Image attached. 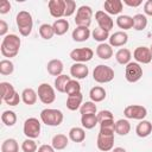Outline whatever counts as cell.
Listing matches in <instances>:
<instances>
[{"mask_svg":"<svg viewBox=\"0 0 152 152\" xmlns=\"http://www.w3.org/2000/svg\"><path fill=\"white\" fill-rule=\"evenodd\" d=\"M114 132H115V122L114 120L103 121L100 124V132L97 134V148L100 151L107 152L113 150L114 146Z\"/></svg>","mask_w":152,"mask_h":152,"instance_id":"cell-1","label":"cell"},{"mask_svg":"<svg viewBox=\"0 0 152 152\" xmlns=\"http://www.w3.org/2000/svg\"><path fill=\"white\" fill-rule=\"evenodd\" d=\"M20 45H21V40L17 34L11 33V34L5 36L1 42V46H0L2 56L7 58L15 57L19 52Z\"/></svg>","mask_w":152,"mask_h":152,"instance_id":"cell-2","label":"cell"},{"mask_svg":"<svg viewBox=\"0 0 152 152\" xmlns=\"http://www.w3.org/2000/svg\"><path fill=\"white\" fill-rule=\"evenodd\" d=\"M63 113L59 109L55 108H45L40 112V120L46 126H59L63 122Z\"/></svg>","mask_w":152,"mask_h":152,"instance_id":"cell-3","label":"cell"},{"mask_svg":"<svg viewBox=\"0 0 152 152\" xmlns=\"http://www.w3.org/2000/svg\"><path fill=\"white\" fill-rule=\"evenodd\" d=\"M15 20H17V26L20 34L23 37H27L32 32V27H33V19L31 13L27 11H20L17 14Z\"/></svg>","mask_w":152,"mask_h":152,"instance_id":"cell-4","label":"cell"},{"mask_svg":"<svg viewBox=\"0 0 152 152\" xmlns=\"http://www.w3.org/2000/svg\"><path fill=\"white\" fill-rule=\"evenodd\" d=\"M93 78L97 83H108L114 78V70L108 65L99 64L93 71Z\"/></svg>","mask_w":152,"mask_h":152,"instance_id":"cell-5","label":"cell"},{"mask_svg":"<svg viewBox=\"0 0 152 152\" xmlns=\"http://www.w3.org/2000/svg\"><path fill=\"white\" fill-rule=\"evenodd\" d=\"M91 17H93V10L90 6L82 5L78 7L75 17V24L77 26H83V27H89L91 23Z\"/></svg>","mask_w":152,"mask_h":152,"instance_id":"cell-6","label":"cell"},{"mask_svg":"<svg viewBox=\"0 0 152 152\" xmlns=\"http://www.w3.org/2000/svg\"><path fill=\"white\" fill-rule=\"evenodd\" d=\"M24 134L28 139H36L40 135V121L37 118H28L24 122Z\"/></svg>","mask_w":152,"mask_h":152,"instance_id":"cell-7","label":"cell"},{"mask_svg":"<svg viewBox=\"0 0 152 152\" xmlns=\"http://www.w3.org/2000/svg\"><path fill=\"white\" fill-rule=\"evenodd\" d=\"M142 76V68L137 62H129L125 68V78L129 83L138 82Z\"/></svg>","mask_w":152,"mask_h":152,"instance_id":"cell-8","label":"cell"},{"mask_svg":"<svg viewBox=\"0 0 152 152\" xmlns=\"http://www.w3.org/2000/svg\"><path fill=\"white\" fill-rule=\"evenodd\" d=\"M94 51L90 48H77L70 51V58L75 63H86L91 61Z\"/></svg>","mask_w":152,"mask_h":152,"instance_id":"cell-9","label":"cell"},{"mask_svg":"<svg viewBox=\"0 0 152 152\" xmlns=\"http://www.w3.org/2000/svg\"><path fill=\"white\" fill-rule=\"evenodd\" d=\"M124 115L127 119L144 120L147 115V109L141 104H129L124 109Z\"/></svg>","mask_w":152,"mask_h":152,"instance_id":"cell-10","label":"cell"},{"mask_svg":"<svg viewBox=\"0 0 152 152\" xmlns=\"http://www.w3.org/2000/svg\"><path fill=\"white\" fill-rule=\"evenodd\" d=\"M38 97L44 104H50L56 100V94L55 89L49 84V83H42L38 87Z\"/></svg>","mask_w":152,"mask_h":152,"instance_id":"cell-11","label":"cell"},{"mask_svg":"<svg viewBox=\"0 0 152 152\" xmlns=\"http://www.w3.org/2000/svg\"><path fill=\"white\" fill-rule=\"evenodd\" d=\"M48 7L53 18L62 19L65 14V0H50L48 2Z\"/></svg>","mask_w":152,"mask_h":152,"instance_id":"cell-12","label":"cell"},{"mask_svg":"<svg viewBox=\"0 0 152 152\" xmlns=\"http://www.w3.org/2000/svg\"><path fill=\"white\" fill-rule=\"evenodd\" d=\"M95 20H96L99 27L102 28V30H104V31H108L109 32L113 28L114 21L110 18V15L108 13H106L104 11H97L95 13Z\"/></svg>","mask_w":152,"mask_h":152,"instance_id":"cell-13","label":"cell"},{"mask_svg":"<svg viewBox=\"0 0 152 152\" xmlns=\"http://www.w3.org/2000/svg\"><path fill=\"white\" fill-rule=\"evenodd\" d=\"M133 57L137 61V63H141V64H148L152 61V52L150 50V48L146 46H138L134 52H133Z\"/></svg>","mask_w":152,"mask_h":152,"instance_id":"cell-14","label":"cell"},{"mask_svg":"<svg viewBox=\"0 0 152 152\" xmlns=\"http://www.w3.org/2000/svg\"><path fill=\"white\" fill-rule=\"evenodd\" d=\"M89 68L84 63H74L70 66V75L75 80H83L88 76Z\"/></svg>","mask_w":152,"mask_h":152,"instance_id":"cell-15","label":"cell"},{"mask_svg":"<svg viewBox=\"0 0 152 152\" xmlns=\"http://www.w3.org/2000/svg\"><path fill=\"white\" fill-rule=\"evenodd\" d=\"M109 45L114 48L124 46L128 42V34L125 31H118L109 36Z\"/></svg>","mask_w":152,"mask_h":152,"instance_id":"cell-16","label":"cell"},{"mask_svg":"<svg viewBox=\"0 0 152 152\" xmlns=\"http://www.w3.org/2000/svg\"><path fill=\"white\" fill-rule=\"evenodd\" d=\"M122 7H124V4L121 0H107L103 4L104 12L108 14H113V15L121 13Z\"/></svg>","mask_w":152,"mask_h":152,"instance_id":"cell-17","label":"cell"},{"mask_svg":"<svg viewBox=\"0 0 152 152\" xmlns=\"http://www.w3.org/2000/svg\"><path fill=\"white\" fill-rule=\"evenodd\" d=\"M63 69H64V65L61 59H51L46 64V70L51 76L58 77L59 75H62Z\"/></svg>","mask_w":152,"mask_h":152,"instance_id":"cell-18","label":"cell"},{"mask_svg":"<svg viewBox=\"0 0 152 152\" xmlns=\"http://www.w3.org/2000/svg\"><path fill=\"white\" fill-rule=\"evenodd\" d=\"M91 32L88 27H83V26H77L76 28H74L71 37L75 42H86L89 37H90Z\"/></svg>","mask_w":152,"mask_h":152,"instance_id":"cell-19","label":"cell"},{"mask_svg":"<svg viewBox=\"0 0 152 152\" xmlns=\"http://www.w3.org/2000/svg\"><path fill=\"white\" fill-rule=\"evenodd\" d=\"M151 132H152V124L147 120H141L135 127V133L139 138H146L151 134Z\"/></svg>","mask_w":152,"mask_h":152,"instance_id":"cell-20","label":"cell"},{"mask_svg":"<svg viewBox=\"0 0 152 152\" xmlns=\"http://www.w3.org/2000/svg\"><path fill=\"white\" fill-rule=\"evenodd\" d=\"M37 97H38V94L34 89L32 88H25L23 91H21V101L27 104V106H32L37 102Z\"/></svg>","mask_w":152,"mask_h":152,"instance_id":"cell-21","label":"cell"},{"mask_svg":"<svg viewBox=\"0 0 152 152\" xmlns=\"http://www.w3.org/2000/svg\"><path fill=\"white\" fill-rule=\"evenodd\" d=\"M82 102H83L82 93H78V94H75V95H70L66 99V108L69 110H77L82 106Z\"/></svg>","mask_w":152,"mask_h":152,"instance_id":"cell-22","label":"cell"},{"mask_svg":"<svg viewBox=\"0 0 152 152\" xmlns=\"http://www.w3.org/2000/svg\"><path fill=\"white\" fill-rule=\"evenodd\" d=\"M96 55L101 59H109L113 56V48L107 43H100L96 48Z\"/></svg>","mask_w":152,"mask_h":152,"instance_id":"cell-23","label":"cell"},{"mask_svg":"<svg viewBox=\"0 0 152 152\" xmlns=\"http://www.w3.org/2000/svg\"><path fill=\"white\" fill-rule=\"evenodd\" d=\"M0 90H1V99L6 102L11 100L15 95V89L10 82H1L0 83Z\"/></svg>","mask_w":152,"mask_h":152,"instance_id":"cell-24","label":"cell"},{"mask_svg":"<svg viewBox=\"0 0 152 152\" xmlns=\"http://www.w3.org/2000/svg\"><path fill=\"white\" fill-rule=\"evenodd\" d=\"M68 144H69V137L62 133L53 135L52 141H51V145L55 150H64L68 146Z\"/></svg>","mask_w":152,"mask_h":152,"instance_id":"cell-25","label":"cell"},{"mask_svg":"<svg viewBox=\"0 0 152 152\" xmlns=\"http://www.w3.org/2000/svg\"><path fill=\"white\" fill-rule=\"evenodd\" d=\"M131 58H132V53L128 49L126 48H121L116 51L115 53V59L119 64L121 65H127L129 62H131Z\"/></svg>","mask_w":152,"mask_h":152,"instance_id":"cell-26","label":"cell"},{"mask_svg":"<svg viewBox=\"0 0 152 152\" xmlns=\"http://www.w3.org/2000/svg\"><path fill=\"white\" fill-rule=\"evenodd\" d=\"M89 97L93 102H101L106 99V90L103 87L95 86L89 91Z\"/></svg>","mask_w":152,"mask_h":152,"instance_id":"cell-27","label":"cell"},{"mask_svg":"<svg viewBox=\"0 0 152 152\" xmlns=\"http://www.w3.org/2000/svg\"><path fill=\"white\" fill-rule=\"evenodd\" d=\"M52 27H53L55 34L63 36L69 30V21L66 19H56L55 23L52 24Z\"/></svg>","mask_w":152,"mask_h":152,"instance_id":"cell-28","label":"cell"},{"mask_svg":"<svg viewBox=\"0 0 152 152\" xmlns=\"http://www.w3.org/2000/svg\"><path fill=\"white\" fill-rule=\"evenodd\" d=\"M81 124H82L83 128L91 129V128H94L99 124L97 115L96 114H84V115H81Z\"/></svg>","mask_w":152,"mask_h":152,"instance_id":"cell-29","label":"cell"},{"mask_svg":"<svg viewBox=\"0 0 152 152\" xmlns=\"http://www.w3.org/2000/svg\"><path fill=\"white\" fill-rule=\"evenodd\" d=\"M69 139L74 142H82L86 139V131L82 127H72L69 131Z\"/></svg>","mask_w":152,"mask_h":152,"instance_id":"cell-30","label":"cell"},{"mask_svg":"<svg viewBox=\"0 0 152 152\" xmlns=\"http://www.w3.org/2000/svg\"><path fill=\"white\" fill-rule=\"evenodd\" d=\"M131 131V124L126 119H119L115 122V133L119 135H127Z\"/></svg>","mask_w":152,"mask_h":152,"instance_id":"cell-31","label":"cell"},{"mask_svg":"<svg viewBox=\"0 0 152 152\" xmlns=\"http://www.w3.org/2000/svg\"><path fill=\"white\" fill-rule=\"evenodd\" d=\"M147 26V18L142 13H138L133 17V28L135 31H142Z\"/></svg>","mask_w":152,"mask_h":152,"instance_id":"cell-32","label":"cell"},{"mask_svg":"<svg viewBox=\"0 0 152 152\" xmlns=\"http://www.w3.org/2000/svg\"><path fill=\"white\" fill-rule=\"evenodd\" d=\"M116 25L120 28H122L124 31L133 28V17H129V15H126V14L119 15L116 18Z\"/></svg>","mask_w":152,"mask_h":152,"instance_id":"cell-33","label":"cell"},{"mask_svg":"<svg viewBox=\"0 0 152 152\" xmlns=\"http://www.w3.org/2000/svg\"><path fill=\"white\" fill-rule=\"evenodd\" d=\"M1 152H19L18 141L13 138L4 140L1 144Z\"/></svg>","mask_w":152,"mask_h":152,"instance_id":"cell-34","label":"cell"},{"mask_svg":"<svg viewBox=\"0 0 152 152\" xmlns=\"http://www.w3.org/2000/svg\"><path fill=\"white\" fill-rule=\"evenodd\" d=\"M70 80H71V77L68 75H64V74L59 75L55 80V89L59 93H65V87Z\"/></svg>","mask_w":152,"mask_h":152,"instance_id":"cell-35","label":"cell"},{"mask_svg":"<svg viewBox=\"0 0 152 152\" xmlns=\"http://www.w3.org/2000/svg\"><path fill=\"white\" fill-rule=\"evenodd\" d=\"M1 121L8 126V127H12L15 125L17 122V115L13 110H5L2 114H1Z\"/></svg>","mask_w":152,"mask_h":152,"instance_id":"cell-36","label":"cell"},{"mask_svg":"<svg viewBox=\"0 0 152 152\" xmlns=\"http://www.w3.org/2000/svg\"><path fill=\"white\" fill-rule=\"evenodd\" d=\"M39 34H40V37L43 39H46V40L51 39L55 36V31H53L52 25H50V24H42L39 26Z\"/></svg>","mask_w":152,"mask_h":152,"instance_id":"cell-37","label":"cell"},{"mask_svg":"<svg viewBox=\"0 0 152 152\" xmlns=\"http://www.w3.org/2000/svg\"><path fill=\"white\" fill-rule=\"evenodd\" d=\"M91 36H93V39L99 42V43H104V40L109 39V32L108 31H104L100 27H96L91 32Z\"/></svg>","mask_w":152,"mask_h":152,"instance_id":"cell-38","label":"cell"},{"mask_svg":"<svg viewBox=\"0 0 152 152\" xmlns=\"http://www.w3.org/2000/svg\"><path fill=\"white\" fill-rule=\"evenodd\" d=\"M65 93H66L68 96L81 93V84H80V82H78L77 80H72V78H71V80L68 82L66 87H65Z\"/></svg>","mask_w":152,"mask_h":152,"instance_id":"cell-39","label":"cell"},{"mask_svg":"<svg viewBox=\"0 0 152 152\" xmlns=\"http://www.w3.org/2000/svg\"><path fill=\"white\" fill-rule=\"evenodd\" d=\"M96 112H97V108H96L95 102H93V101H86L80 107L81 115H84V114H96Z\"/></svg>","mask_w":152,"mask_h":152,"instance_id":"cell-40","label":"cell"},{"mask_svg":"<svg viewBox=\"0 0 152 152\" xmlns=\"http://www.w3.org/2000/svg\"><path fill=\"white\" fill-rule=\"evenodd\" d=\"M14 71V64L10 59H2L0 61V74L4 76L11 75Z\"/></svg>","mask_w":152,"mask_h":152,"instance_id":"cell-41","label":"cell"},{"mask_svg":"<svg viewBox=\"0 0 152 152\" xmlns=\"http://www.w3.org/2000/svg\"><path fill=\"white\" fill-rule=\"evenodd\" d=\"M21 150L24 152H36L37 151V144L33 139H25L21 144Z\"/></svg>","mask_w":152,"mask_h":152,"instance_id":"cell-42","label":"cell"},{"mask_svg":"<svg viewBox=\"0 0 152 152\" xmlns=\"http://www.w3.org/2000/svg\"><path fill=\"white\" fill-rule=\"evenodd\" d=\"M96 115H97V120H99V124H101V122H103V121H108V120H114L113 113H112L110 110H107V109L99 112Z\"/></svg>","mask_w":152,"mask_h":152,"instance_id":"cell-43","label":"cell"},{"mask_svg":"<svg viewBox=\"0 0 152 152\" xmlns=\"http://www.w3.org/2000/svg\"><path fill=\"white\" fill-rule=\"evenodd\" d=\"M76 11V2L74 0H65V14L64 17H70Z\"/></svg>","mask_w":152,"mask_h":152,"instance_id":"cell-44","label":"cell"},{"mask_svg":"<svg viewBox=\"0 0 152 152\" xmlns=\"http://www.w3.org/2000/svg\"><path fill=\"white\" fill-rule=\"evenodd\" d=\"M10 10H11V2L8 0H1L0 1V13L6 14L10 12Z\"/></svg>","mask_w":152,"mask_h":152,"instance_id":"cell-45","label":"cell"},{"mask_svg":"<svg viewBox=\"0 0 152 152\" xmlns=\"http://www.w3.org/2000/svg\"><path fill=\"white\" fill-rule=\"evenodd\" d=\"M20 100H21V96H20L18 93H15V95H14V96H13L11 100L6 101L5 103H6V104H8V106H17V104H19Z\"/></svg>","mask_w":152,"mask_h":152,"instance_id":"cell-46","label":"cell"},{"mask_svg":"<svg viewBox=\"0 0 152 152\" xmlns=\"http://www.w3.org/2000/svg\"><path fill=\"white\" fill-rule=\"evenodd\" d=\"M7 31H8V24L5 21V20H0V36H2V37H5V36H7L6 33H7Z\"/></svg>","mask_w":152,"mask_h":152,"instance_id":"cell-47","label":"cell"},{"mask_svg":"<svg viewBox=\"0 0 152 152\" xmlns=\"http://www.w3.org/2000/svg\"><path fill=\"white\" fill-rule=\"evenodd\" d=\"M144 13L146 15H151L152 17V0H147L144 4Z\"/></svg>","mask_w":152,"mask_h":152,"instance_id":"cell-48","label":"cell"},{"mask_svg":"<svg viewBox=\"0 0 152 152\" xmlns=\"http://www.w3.org/2000/svg\"><path fill=\"white\" fill-rule=\"evenodd\" d=\"M56 150L52 147V145H48V144H43L38 147V152H55Z\"/></svg>","mask_w":152,"mask_h":152,"instance_id":"cell-49","label":"cell"},{"mask_svg":"<svg viewBox=\"0 0 152 152\" xmlns=\"http://www.w3.org/2000/svg\"><path fill=\"white\" fill-rule=\"evenodd\" d=\"M141 0H124V4H126L129 7H138L141 5Z\"/></svg>","mask_w":152,"mask_h":152,"instance_id":"cell-50","label":"cell"},{"mask_svg":"<svg viewBox=\"0 0 152 152\" xmlns=\"http://www.w3.org/2000/svg\"><path fill=\"white\" fill-rule=\"evenodd\" d=\"M112 152H127L124 147H114L113 150H112Z\"/></svg>","mask_w":152,"mask_h":152,"instance_id":"cell-51","label":"cell"},{"mask_svg":"<svg viewBox=\"0 0 152 152\" xmlns=\"http://www.w3.org/2000/svg\"><path fill=\"white\" fill-rule=\"evenodd\" d=\"M150 50H151V52H152V44H151V46H150Z\"/></svg>","mask_w":152,"mask_h":152,"instance_id":"cell-52","label":"cell"}]
</instances>
